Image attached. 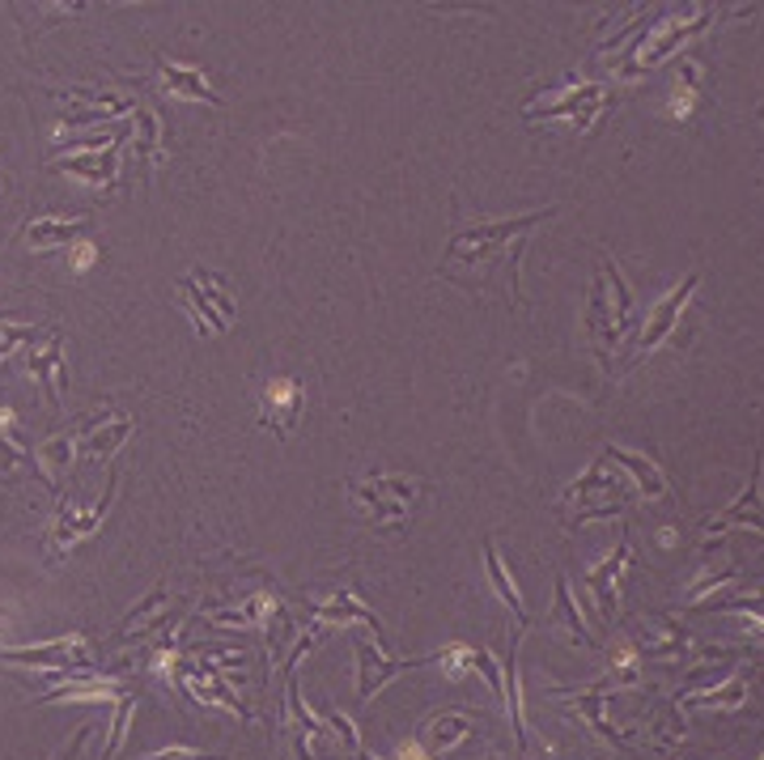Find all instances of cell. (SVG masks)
<instances>
[{
	"label": "cell",
	"instance_id": "7a4b0ae2",
	"mask_svg": "<svg viewBox=\"0 0 764 760\" xmlns=\"http://www.w3.org/2000/svg\"><path fill=\"white\" fill-rule=\"evenodd\" d=\"M416 493H425L421 481H408V476H365V481H353V501L370 514V523L387 527V523H404L416 506Z\"/></svg>",
	"mask_w": 764,
	"mask_h": 760
},
{
	"label": "cell",
	"instance_id": "30bf717a",
	"mask_svg": "<svg viewBox=\"0 0 764 760\" xmlns=\"http://www.w3.org/2000/svg\"><path fill=\"white\" fill-rule=\"evenodd\" d=\"M603 688H608V684L586 688L583 697H578V714H583V722L608 744V748H629V739H625L616 726H608V718H603V706H608V701H603Z\"/></svg>",
	"mask_w": 764,
	"mask_h": 760
},
{
	"label": "cell",
	"instance_id": "277c9868",
	"mask_svg": "<svg viewBox=\"0 0 764 760\" xmlns=\"http://www.w3.org/2000/svg\"><path fill=\"white\" fill-rule=\"evenodd\" d=\"M697 285H701V272L692 269L679 285H675L672 294L650 311V319H646V332H641V340H637V358H646L650 349H659L667 336H672L675 327H679V314H684V307H688V298L697 294Z\"/></svg>",
	"mask_w": 764,
	"mask_h": 760
},
{
	"label": "cell",
	"instance_id": "603a6c76",
	"mask_svg": "<svg viewBox=\"0 0 764 760\" xmlns=\"http://www.w3.org/2000/svg\"><path fill=\"white\" fill-rule=\"evenodd\" d=\"M93 256H98V251H93L90 242H82V247L73 251V264H77V269H90V264H93Z\"/></svg>",
	"mask_w": 764,
	"mask_h": 760
},
{
	"label": "cell",
	"instance_id": "5b68a950",
	"mask_svg": "<svg viewBox=\"0 0 764 760\" xmlns=\"http://www.w3.org/2000/svg\"><path fill=\"white\" fill-rule=\"evenodd\" d=\"M302 408H306V391H302V383H298V378H276V383H268V391H264L260 421L268 425L272 434L289 438V434H293V425H298V416H302Z\"/></svg>",
	"mask_w": 764,
	"mask_h": 760
},
{
	"label": "cell",
	"instance_id": "9a60e30c",
	"mask_svg": "<svg viewBox=\"0 0 764 760\" xmlns=\"http://www.w3.org/2000/svg\"><path fill=\"white\" fill-rule=\"evenodd\" d=\"M60 349H64V340H60V336H51V345H47L43 358H39V353L30 358V374L47 383L51 403H60V396H64V361H60Z\"/></svg>",
	"mask_w": 764,
	"mask_h": 760
},
{
	"label": "cell",
	"instance_id": "44dd1931",
	"mask_svg": "<svg viewBox=\"0 0 764 760\" xmlns=\"http://www.w3.org/2000/svg\"><path fill=\"white\" fill-rule=\"evenodd\" d=\"M650 735L663 744V748H675L679 739H684V718L675 714H659L654 722H650Z\"/></svg>",
	"mask_w": 764,
	"mask_h": 760
},
{
	"label": "cell",
	"instance_id": "e0dca14e",
	"mask_svg": "<svg viewBox=\"0 0 764 760\" xmlns=\"http://www.w3.org/2000/svg\"><path fill=\"white\" fill-rule=\"evenodd\" d=\"M505 706H510V722H514V735L518 744H527V726H523V697H518V637L510 646V659H505Z\"/></svg>",
	"mask_w": 764,
	"mask_h": 760
},
{
	"label": "cell",
	"instance_id": "d6986e66",
	"mask_svg": "<svg viewBox=\"0 0 764 760\" xmlns=\"http://www.w3.org/2000/svg\"><path fill=\"white\" fill-rule=\"evenodd\" d=\"M548 625H565L569 633H574V641H590L586 628H583V612H578L574 599H569V578H565V574L556 578V616H552Z\"/></svg>",
	"mask_w": 764,
	"mask_h": 760
},
{
	"label": "cell",
	"instance_id": "7402d4cb",
	"mask_svg": "<svg viewBox=\"0 0 764 760\" xmlns=\"http://www.w3.org/2000/svg\"><path fill=\"white\" fill-rule=\"evenodd\" d=\"M145 760H217V757L196 752V748H162V752H153V757H145Z\"/></svg>",
	"mask_w": 764,
	"mask_h": 760
},
{
	"label": "cell",
	"instance_id": "8992f818",
	"mask_svg": "<svg viewBox=\"0 0 764 760\" xmlns=\"http://www.w3.org/2000/svg\"><path fill=\"white\" fill-rule=\"evenodd\" d=\"M735 523H743V527H756L764 532V497H761V454L752 459V481H748V489L739 493V501L735 506H726L718 519L705 527V532H726V527H735Z\"/></svg>",
	"mask_w": 764,
	"mask_h": 760
},
{
	"label": "cell",
	"instance_id": "9c48e42d",
	"mask_svg": "<svg viewBox=\"0 0 764 760\" xmlns=\"http://www.w3.org/2000/svg\"><path fill=\"white\" fill-rule=\"evenodd\" d=\"M599 111H603V94H599V86H583V90H574L569 98H561V102H543V107H536L531 115H569L574 124H590Z\"/></svg>",
	"mask_w": 764,
	"mask_h": 760
},
{
	"label": "cell",
	"instance_id": "ac0fdd59",
	"mask_svg": "<svg viewBox=\"0 0 764 760\" xmlns=\"http://www.w3.org/2000/svg\"><path fill=\"white\" fill-rule=\"evenodd\" d=\"M748 701V680L743 675H730L722 688H710V693H697L692 697V706H714V710H739Z\"/></svg>",
	"mask_w": 764,
	"mask_h": 760
},
{
	"label": "cell",
	"instance_id": "ba28073f",
	"mask_svg": "<svg viewBox=\"0 0 764 760\" xmlns=\"http://www.w3.org/2000/svg\"><path fill=\"white\" fill-rule=\"evenodd\" d=\"M629 561V536H621V548L594 570V574H586V586L594 590V599H599V612H603V625L616 616V590H612V578L621 574V565Z\"/></svg>",
	"mask_w": 764,
	"mask_h": 760
},
{
	"label": "cell",
	"instance_id": "52a82bcc",
	"mask_svg": "<svg viewBox=\"0 0 764 760\" xmlns=\"http://www.w3.org/2000/svg\"><path fill=\"white\" fill-rule=\"evenodd\" d=\"M621 332H625V327H621V319H616V307L608 302L603 281H594V298H590V314H586V336H590V345L599 349L603 361L612 358V345H616Z\"/></svg>",
	"mask_w": 764,
	"mask_h": 760
},
{
	"label": "cell",
	"instance_id": "7c38bea8",
	"mask_svg": "<svg viewBox=\"0 0 764 760\" xmlns=\"http://www.w3.org/2000/svg\"><path fill=\"white\" fill-rule=\"evenodd\" d=\"M9 659H22V663H68V659H90V646L82 637H64V641H51V646H30V650H4Z\"/></svg>",
	"mask_w": 764,
	"mask_h": 760
},
{
	"label": "cell",
	"instance_id": "5bb4252c",
	"mask_svg": "<svg viewBox=\"0 0 764 760\" xmlns=\"http://www.w3.org/2000/svg\"><path fill=\"white\" fill-rule=\"evenodd\" d=\"M603 459H616L625 472L637 476V489L646 493V497H667V481H663V472L654 468V463H646L641 454H629V450H608Z\"/></svg>",
	"mask_w": 764,
	"mask_h": 760
},
{
	"label": "cell",
	"instance_id": "ffe728a7",
	"mask_svg": "<svg viewBox=\"0 0 764 760\" xmlns=\"http://www.w3.org/2000/svg\"><path fill=\"white\" fill-rule=\"evenodd\" d=\"M162 77L175 86L179 94H191V98H209V102H217V94L204 86V77L200 73H187V68H175V64H162Z\"/></svg>",
	"mask_w": 764,
	"mask_h": 760
},
{
	"label": "cell",
	"instance_id": "8fae6325",
	"mask_svg": "<svg viewBox=\"0 0 764 760\" xmlns=\"http://www.w3.org/2000/svg\"><path fill=\"white\" fill-rule=\"evenodd\" d=\"M485 561H489V582H493L497 599L518 616V625H527V608H523V595H518V586L510 578V570H505V561H501V552H497L493 539H485Z\"/></svg>",
	"mask_w": 764,
	"mask_h": 760
},
{
	"label": "cell",
	"instance_id": "3957f363",
	"mask_svg": "<svg viewBox=\"0 0 764 760\" xmlns=\"http://www.w3.org/2000/svg\"><path fill=\"white\" fill-rule=\"evenodd\" d=\"M183 302L191 307L196 314V327L200 332H229V323H234V298L225 294L222 276H213V272L196 269L191 276H183Z\"/></svg>",
	"mask_w": 764,
	"mask_h": 760
},
{
	"label": "cell",
	"instance_id": "4fadbf2b",
	"mask_svg": "<svg viewBox=\"0 0 764 760\" xmlns=\"http://www.w3.org/2000/svg\"><path fill=\"white\" fill-rule=\"evenodd\" d=\"M358 663H361V684H358L361 701L374 697V688H383L391 675H400V668H404V663H383V655H374V646L365 637H358Z\"/></svg>",
	"mask_w": 764,
	"mask_h": 760
},
{
	"label": "cell",
	"instance_id": "2e32d148",
	"mask_svg": "<svg viewBox=\"0 0 764 760\" xmlns=\"http://www.w3.org/2000/svg\"><path fill=\"white\" fill-rule=\"evenodd\" d=\"M82 229H86V217H77V222L47 217V222H30V229H26V242L43 251V247H55V242H73Z\"/></svg>",
	"mask_w": 764,
	"mask_h": 760
},
{
	"label": "cell",
	"instance_id": "6da1fadb",
	"mask_svg": "<svg viewBox=\"0 0 764 760\" xmlns=\"http://www.w3.org/2000/svg\"><path fill=\"white\" fill-rule=\"evenodd\" d=\"M556 209H531L523 217L510 222H480V225H459L450 234L447 256H442V276L467 285V289H489L497 285L510 302H518L523 285H518V256H523V238L548 222Z\"/></svg>",
	"mask_w": 764,
	"mask_h": 760
}]
</instances>
